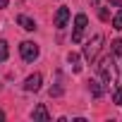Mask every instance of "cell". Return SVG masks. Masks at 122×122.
<instances>
[{"mask_svg": "<svg viewBox=\"0 0 122 122\" xmlns=\"http://www.w3.org/2000/svg\"><path fill=\"white\" fill-rule=\"evenodd\" d=\"M31 117H34V120H41V122H48V120H50V115H48V110H46V105H43V103L34 108Z\"/></svg>", "mask_w": 122, "mask_h": 122, "instance_id": "8", "label": "cell"}, {"mask_svg": "<svg viewBox=\"0 0 122 122\" xmlns=\"http://www.w3.org/2000/svg\"><path fill=\"white\" fill-rule=\"evenodd\" d=\"M98 72H101V77H103V81L110 86L112 81H115V70H112V55H105L101 62H98Z\"/></svg>", "mask_w": 122, "mask_h": 122, "instance_id": "2", "label": "cell"}, {"mask_svg": "<svg viewBox=\"0 0 122 122\" xmlns=\"http://www.w3.org/2000/svg\"><path fill=\"white\" fill-rule=\"evenodd\" d=\"M110 46H112V55H122V38H115Z\"/></svg>", "mask_w": 122, "mask_h": 122, "instance_id": "13", "label": "cell"}, {"mask_svg": "<svg viewBox=\"0 0 122 122\" xmlns=\"http://www.w3.org/2000/svg\"><path fill=\"white\" fill-rule=\"evenodd\" d=\"M7 3H10V0H0V10H3V7H7Z\"/></svg>", "mask_w": 122, "mask_h": 122, "instance_id": "17", "label": "cell"}, {"mask_svg": "<svg viewBox=\"0 0 122 122\" xmlns=\"http://www.w3.org/2000/svg\"><path fill=\"white\" fill-rule=\"evenodd\" d=\"M67 60H70V65H72L74 72H81V65H79V62H81V57H79V53H70Z\"/></svg>", "mask_w": 122, "mask_h": 122, "instance_id": "10", "label": "cell"}, {"mask_svg": "<svg viewBox=\"0 0 122 122\" xmlns=\"http://www.w3.org/2000/svg\"><path fill=\"white\" fill-rule=\"evenodd\" d=\"M3 120H5V112H3V110H0V122H3Z\"/></svg>", "mask_w": 122, "mask_h": 122, "instance_id": "18", "label": "cell"}, {"mask_svg": "<svg viewBox=\"0 0 122 122\" xmlns=\"http://www.w3.org/2000/svg\"><path fill=\"white\" fill-rule=\"evenodd\" d=\"M7 55H10V46H7V41H3L0 38V65L7 60Z\"/></svg>", "mask_w": 122, "mask_h": 122, "instance_id": "11", "label": "cell"}, {"mask_svg": "<svg viewBox=\"0 0 122 122\" xmlns=\"http://www.w3.org/2000/svg\"><path fill=\"white\" fill-rule=\"evenodd\" d=\"M112 103L122 105V86H117V89H115V96H112Z\"/></svg>", "mask_w": 122, "mask_h": 122, "instance_id": "14", "label": "cell"}, {"mask_svg": "<svg viewBox=\"0 0 122 122\" xmlns=\"http://www.w3.org/2000/svg\"><path fill=\"white\" fill-rule=\"evenodd\" d=\"M89 26V17L86 15H77L74 17V31H72V43H81L84 38V31Z\"/></svg>", "mask_w": 122, "mask_h": 122, "instance_id": "4", "label": "cell"}, {"mask_svg": "<svg viewBox=\"0 0 122 122\" xmlns=\"http://www.w3.org/2000/svg\"><path fill=\"white\" fill-rule=\"evenodd\" d=\"M112 29L122 31V7H120V10H117V15L112 17Z\"/></svg>", "mask_w": 122, "mask_h": 122, "instance_id": "12", "label": "cell"}, {"mask_svg": "<svg viewBox=\"0 0 122 122\" xmlns=\"http://www.w3.org/2000/svg\"><path fill=\"white\" fill-rule=\"evenodd\" d=\"M120 72H122V70H120Z\"/></svg>", "mask_w": 122, "mask_h": 122, "instance_id": "19", "label": "cell"}, {"mask_svg": "<svg viewBox=\"0 0 122 122\" xmlns=\"http://www.w3.org/2000/svg\"><path fill=\"white\" fill-rule=\"evenodd\" d=\"M101 46H103V34H96V36L84 46V60H86V62H93V60H96Z\"/></svg>", "mask_w": 122, "mask_h": 122, "instance_id": "1", "label": "cell"}, {"mask_svg": "<svg viewBox=\"0 0 122 122\" xmlns=\"http://www.w3.org/2000/svg\"><path fill=\"white\" fill-rule=\"evenodd\" d=\"M110 5H115V7H122V0H108Z\"/></svg>", "mask_w": 122, "mask_h": 122, "instance_id": "16", "label": "cell"}, {"mask_svg": "<svg viewBox=\"0 0 122 122\" xmlns=\"http://www.w3.org/2000/svg\"><path fill=\"white\" fill-rule=\"evenodd\" d=\"M67 22H70V10L67 7H60L55 12V29H65Z\"/></svg>", "mask_w": 122, "mask_h": 122, "instance_id": "6", "label": "cell"}, {"mask_svg": "<svg viewBox=\"0 0 122 122\" xmlns=\"http://www.w3.org/2000/svg\"><path fill=\"white\" fill-rule=\"evenodd\" d=\"M38 46L34 43V41H24V43H19V55H22V60L24 62H34V60L38 57Z\"/></svg>", "mask_w": 122, "mask_h": 122, "instance_id": "3", "label": "cell"}, {"mask_svg": "<svg viewBox=\"0 0 122 122\" xmlns=\"http://www.w3.org/2000/svg\"><path fill=\"white\" fill-rule=\"evenodd\" d=\"M98 17H101L103 22H108V19H110V15H108V10H105V7H98Z\"/></svg>", "mask_w": 122, "mask_h": 122, "instance_id": "15", "label": "cell"}, {"mask_svg": "<svg viewBox=\"0 0 122 122\" xmlns=\"http://www.w3.org/2000/svg\"><path fill=\"white\" fill-rule=\"evenodd\" d=\"M89 89H91V93H93V98H101V96L105 93V89L101 86V81H98V79H91V81H89Z\"/></svg>", "mask_w": 122, "mask_h": 122, "instance_id": "9", "label": "cell"}, {"mask_svg": "<svg viewBox=\"0 0 122 122\" xmlns=\"http://www.w3.org/2000/svg\"><path fill=\"white\" fill-rule=\"evenodd\" d=\"M17 24H19L24 31H36V22H34V19H29L26 15H19V17H17Z\"/></svg>", "mask_w": 122, "mask_h": 122, "instance_id": "7", "label": "cell"}, {"mask_svg": "<svg viewBox=\"0 0 122 122\" xmlns=\"http://www.w3.org/2000/svg\"><path fill=\"white\" fill-rule=\"evenodd\" d=\"M41 81H43V77H41L38 72L29 74V77H26V81H24V91H29V93L34 91V93H36V91L41 89Z\"/></svg>", "mask_w": 122, "mask_h": 122, "instance_id": "5", "label": "cell"}]
</instances>
